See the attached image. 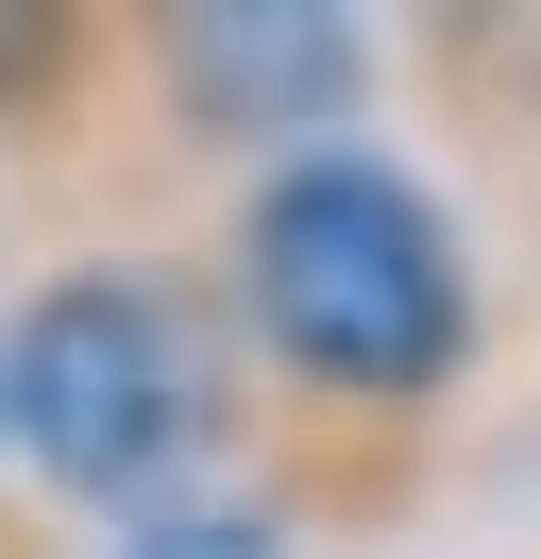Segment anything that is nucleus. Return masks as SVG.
Wrapping results in <instances>:
<instances>
[{"instance_id": "nucleus-1", "label": "nucleus", "mask_w": 541, "mask_h": 559, "mask_svg": "<svg viewBox=\"0 0 541 559\" xmlns=\"http://www.w3.org/2000/svg\"><path fill=\"white\" fill-rule=\"evenodd\" d=\"M220 340H254L288 390L356 424H423L473 373V238L406 153H270L220 221Z\"/></svg>"}, {"instance_id": "nucleus-2", "label": "nucleus", "mask_w": 541, "mask_h": 559, "mask_svg": "<svg viewBox=\"0 0 541 559\" xmlns=\"http://www.w3.org/2000/svg\"><path fill=\"white\" fill-rule=\"evenodd\" d=\"M237 424V340L187 272L153 254H85V272L17 288L0 322V457L85 509H153L220 457Z\"/></svg>"}, {"instance_id": "nucleus-3", "label": "nucleus", "mask_w": 541, "mask_h": 559, "mask_svg": "<svg viewBox=\"0 0 541 559\" xmlns=\"http://www.w3.org/2000/svg\"><path fill=\"white\" fill-rule=\"evenodd\" d=\"M153 103L187 119L203 153H322L372 85V17L356 0H119Z\"/></svg>"}, {"instance_id": "nucleus-4", "label": "nucleus", "mask_w": 541, "mask_h": 559, "mask_svg": "<svg viewBox=\"0 0 541 559\" xmlns=\"http://www.w3.org/2000/svg\"><path fill=\"white\" fill-rule=\"evenodd\" d=\"M101 51V0H0V119H51Z\"/></svg>"}, {"instance_id": "nucleus-5", "label": "nucleus", "mask_w": 541, "mask_h": 559, "mask_svg": "<svg viewBox=\"0 0 541 559\" xmlns=\"http://www.w3.org/2000/svg\"><path fill=\"white\" fill-rule=\"evenodd\" d=\"M119 559H288V525L270 509H169V525H135Z\"/></svg>"}, {"instance_id": "nucleus-6", "label": "nucleus", "mask_w": 541, "mask_h": 559, "mask_svg": "<svg viewBox=\"0 0 541 559\" xmlns=\"http://www.w3.org/2000/svg\"><path fill=\"white\" fill-rule=\"evenodd\" d=\"M406 17H423V51H440V69H457V51H491V35H525L541 0H406Z\"/></svg>"}, {"instance_id": "nucleus-7", "label": "nucleus", "mask_w": 541, "mask_h": 559, "mask_svg": "<svg viewBox=\"0 0 541 559\" xmlns=\"http://www.w3.org/2000/svg\"><path fill=\"white\" fill-rule=\"evenodd\" d=\"M0 543H17V525H0Z\"/></svg>"}]
</instances>
